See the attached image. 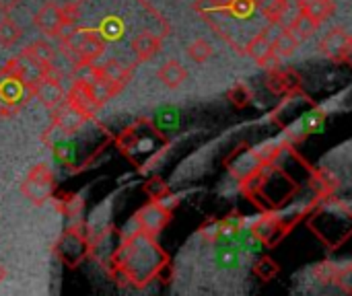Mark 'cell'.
I'll return each instance as SVG.
<instances>
[{
    "mask_svg": "<svg viewBox=\"0 0 352 296\" xmlns=\"http://www.w3.org/2000/svg\"><path fill=\"white\" fill-rule=\"evenodd\" d=\"M299 43L301 41L293 35V31L287 25H280V31H278L276 39L272 41V47H274V52L278 54L280 60H287V58H293L295 56Z\"/></svg>",
    "mask_w": 352,
    "mask_h": 296,
    "instance_id": "obj_16",
    "label": "cell"
},
{
    "mask_svg": "<svg viewBox=\"0 0 352 296\" xmlns=\"http://www.w3.org/2000/svg\"><path fill=\"white\" fill-rule=\"evenodd\" d=\"M266 89L274 95H289L295 91H301V78L293 70H270L266 76Z\"/></svg>",
    "mask_w": 352,
    "mask_h": 296,
    "instance_id": "obj_11",
    "label": "cell"
},
{
    "mask_svg": "<svg viewBox=\"0 0 352 296\" xmlns=\"http://www.w3.org/2000/svg\"><path fill=\"white\" fill-rule=\"evenodd\" d=\"M320 52L336 64H346L352 54V35L344 27L330 29L320 41Z\"/></svg>",
    "mask_w": 352,
    "mask_h": 296,
    "instance_id": "obj_8",
    "label": "cell"
},
{
    "mask_svg": "<svg viewBox=\"0 0 352 296\" xmlns=\"http://www.w3.org/2000/svg\"><path fill=\"white\" fill-rule=\"evenodd\" d=\"M278 272H280L278 264H276L272 258H268V255H264V258L254 266V276H256V278H260L262 282H270V280H274V278L278 276Z\"/></svg>",
    "mask_w": 352,
    "mask_h": 296,
    "instance_id": "obj_22",
    "label": "cell"
},
{
    "mask_svg": "<svg viewBox=\"0 0 352 296\" xmlns=\"http://www.w3.org/2000/svg\"><path fill=\"white\" fill-rule=\"evenodd\" d=\"M173 218V210L171 206L163 200H151V204H146L144 208H140L134 214V223L138 225L142 235L148 237H157Z\"/></svg>",
    "mask_w": 352,
    "mask_h": 296,
    "instance_id": "obj_4",
    "label": "cell"
},
{
    "mask_svg": "<svg viewBox=\"0 0 352 296\" xmlns=\"http://www.w3.org/2000/svg\"><path fill=\"white\" fill-rule=\"evenodd\" d=\"M21 35H23V31L14 19H10V16L0 19V45L2 47H12L21 39Z\"/></svg>",
    "mask_w": 352,
    "mask_h": 296,
    "instance_id": "obj_19",
    "label": "cell"
},
{
    "mask_svg": "<svg viewBox=\"0 0 352 296\" xmlns=\"http://www.w3.org/2000/svg\"><path fill=\"white\" fill-rule=\"evenodd\" d=\"M299 10L309 14L316 23H324L336 10L334 0H299Z\"/></svg>",
    "mask_w": 352,
    "mask_h": 296,
    "instance_id": "obj_15",
    "label": "cell"
},
{
    "mask_svg": "<svg viewBox=\"0 0 352 296\" xmlns=\"http://www.w3.org/2000/svg\"><path fill=\"white\" fill-rule=\"evenodd\" d=\"M58 258L68 266L76 268L85 258H89V247H87V235L82 233L80 225H72L58 241L56 245Z\"/></svg>",
    "mask_w": 352,
    "mask_h": 296,
    "instance_id": "obj_6",
    "label": "cell"
},
{
    "mask_svg": "<svg viewBox=\"0 0 352 296\" xmlns=\"http://www.w3.org/2000/svg\"><path fill=\"white\" fill-rule=\"evenodd\" d=\"M35 25L45 37H60L64 31V21H62V10L60 4L54 0H47L37 12H35Z\"/></svg>",
    "mask_w": 352,
    "mask_h": 296,
    "instance_id": "obj_10",
    "label": "cell"
},
{
    "mask_svg": "<svg viewBox=\"0 0 352 296\" xmlns=\"http://www.w3.org/2000/svg\"><path fill=\"white\" fill-rule=\"evenodd\" d=\"M291 31H293V35L299 39V41H307V39H311L314 35H316V31H318V27H320V23H316L309 14H305V12H297L291 21H289V25H287Z\"/></svg>",
    "mask_w": 352,
    "mask_h": 296,
    "instance_id": "obj_17",
    "label": "cell"
},
{
    "mask_svg": "<svg viewBox=\"0 0 352 296\" xmlns=\"http://www.w3.org/2000/svg\"><path fill=\"white\" fill-rule=\"evenodd\" d=\"M60 10H62V21H64L66 27H72V25L80 19V4H78V2L60 4Z\"/></svg>",
    "mask_w": 352,
    "mask_h": 296,
    "instance_id": "obj_25",
    "label": "cell"
},
{
    "mask_svg": "<svg viewBox=\"0 0 352 296\" xmlns=\"http://www.w3.org/2000/svg\"><path fill=\"white\" fill-rule=\"evenodd\" d=\"M270 29V27H268ZM268 29H262L258 35H254L250 41H248V45L241 49V54H248L260 68H264L266 72H270V70H276V68H280V58H278V54L274 52V47H272V39L268 37Z\"/></svg>",
    "mask_w": 352,
    "mask_h": 296,
    "instance_id": "obj_7",
    "label": "cell"
},
{
    "mask_svg": "<svg viewBox=\"0 0 352 296\" xmlns=\"http://www.w3.org/2000/svg\"><path fill=\"white\" fill-rule=\"evenodd\" d=\"M130 47L134 52L136 62H144L161 52V37L155 35L153 31H140L132 37Z\"/></svg>",
    "mask_w": 352,
    "mask_h": 296,
    "instance_id": "obj_12",
    "label": "cell"
},
{
    "mask_svg": "<svg viewBox=\"0 0 352 296\" xmlns=\"http://www.w3.org/2000/svg\"><path fill=\"white\" fill-rule=\"evenodd\" d=\"M130 78H132V66H126L118 60H107L101 66L91 64V80L97 91L99 89L103 91L105 97L118 95L128 84Z\"/></svg>",
    "mask_w": 352,
    "mask_h": 296,
    "instance_id": "obj_2",
    "label": "cell"
},
{
    "mask_svg": "<svg viewBox=\"0 0 352 296\" xmlns=\"http://www.w3.org/2000/svg\"><path fill=\"white\" fill-rule=\"evenodd\" d=\"M157 78L167 87V89H179L186 78H188V70L184 68L182 62L177 60H167L159 66L157 70Z\"/></svg>",
    "mask_w": 352,
    "mask_h": 296,
    "instance_id": "obj_13",
    "label": "cell"
},
{
    "mask_svg": "<svg viewBox=\"0 0 352 296\" xmlns=\"http://www.w3.org/2000/svg\"><path fill=\"white\" fill-rule=\"evenodd\" d=\"M23 56L29 58L39 70L56 62V49H54L47 41H43V39H37V41L29 43V45L23 49Z\"/></svg>",
    "mask_w": 352,
    "mask_h": 296,
    "instance_id": "obj_14",
    "label": "cell"
},
{
    "mask_svg": "<svg viewBox=\"0 0 352 296\" xmlns=\"http://www.w3.org/2000/svg\"><path fill=\"white\" fill-rule=\"evenodd\" d=\"M227 99L231 101V105H233L235 109H245L248 105H252L254 93H252V89H250L245 82H237V84L227 93Z\"/></svg>",
    "mask_w": 352,
    "mask_h": 296,
    "instance_id": "obj_21",
    "label": "cell"
},
{
    "mask_svg": "<svg viewBox=\"0 0 352 296\" xmlns=\"http://www.w3.org/2000/svg\"><path fill=\"white\" fill-rule=\"evenodd\" d=\"M19 111H21V109L12 107V105L4 103V101L0 99V117H12V115H16Z\"/></svg>",
    "mask_w": 352,
    "mask_h": 296,
    "instance_id": "obj_26",
    "label": "cell"
},
{
    "mask_svg": "<svg viewBox=\"0 0 352 296\" xmlns=\"http://www.w3.org/2000/svg\"><path fill=\"white\" fill-rule=\"evenodd\" d=\"M21 194H23L29 202H33L35 206H41V204H45L47 200H52L54 194H56V181H54L52 169H50L45 163L35 165V167L27 173V177L23 179V183H21Z\"/></svg>",
    "mask_w": 352,
    "mask_h": 296,
    "instance_id": "obj_3",
    "label": "cell"
},
{
    "mask_svg": "<svg viewBox=\"0 0 352 296\" xmlns=\"http://www.w3.org/2000/svg\"><path fill=\"white\" fill-rule=\"evenodd\" d=\"M338 268L336 264H318L314 268V276L322 282V284H336V278H338Z\"/></svg>",
    "mask_w": 352,
    "mask_h": 296,
    "instance_id": "obj_24",
    "label": "cell"
},
{
    "mask_svg": "<svg viewBox=\"0 0 352 296\" xmlns=\"http://www.w3.org/2000/svg\"><path fill=\"white\" fill-rule=\"evenodd\" d=\"M188 56L194 60V62H198V64H204V62H208L210 58H212V54H214V49H212V43L208 41V39H204V37H198V39H194L190 45H188Z\"/></svg>",
    "mask_w": 352,
    "mask_h": 296,
    "instance_id": "obj_20",
    "label": "cell"
},
{
    "mask_svg": "<svg viewBox=\"0 0 352 296\" xmlns=\"http://www.w3.org/2000/svg\"><path fill=\"white\" fill-rule=\"evenodd\" d=\"M311 185L316 187L320 198H328L340 187V177L336 173H332L330 169H320V171L314 173Z\"/></svg>",
    "mask_w": 352,
    "mask_h": 296,
    "instance_id": "obj_18",
    "label": "cell"
},
{
    "mask_svg": "<svg viewBox=\"0 0 352 296\" xmlns=\"http://www.w3.org/2000/svg\"><path fill=\"white\" fill-rule=\"evenodd\" d=\"M254 2H256V0H254Z\"/></svg>",
    "mask_w": 352,
    "mask_h": 296,
    "instance_id": "obj_29",
    "label": "cell"
},
{
    "mask_svg": "<svg viewBox=\"0 0 352 296\" xmlns=\"http://www.w3.org/2000/svg\"><path fill=\"white\" fill-rule=\"evenodd\" d=\"M144 194L151 200H163L169 196V185L161 179V177H153L144 183Z\"/></svg>",
    "mask_w": 352,
    "mask_h": 296,
    "instance_id": "obj_23",
    "label": "cell"
},
{
    "mask_svg": "<svg viewBox=\"0 0 352 296\" xmlns=\"http://www.w3.org/2000/svg\"><path fill=\"white\" fill-rule=\"evenodd\" d=\"M19 2H21V0H0V10H2V12H10L12 8L19 6Z\"/></svg>",
    "mask_w": 352,
    "mask_h": 296,
    "instance_id": "obj_27",
    "label": "cell"
},
{
    "mask_svg": "<svg viewBox=\"0 0 352 296\" xmlns=\"http://www.w3.org/2000/svg\"><path fill=\"white\" fill-rule=\"evenodd\" d=\"M70 107H74L76 111H80L87 119L95 117V113L99 111L101 107V97L93 84V80L89 78H76L72 84H70V91L64 99Z\"/></svg>",
    "mask_w": 352,
    "mask_h": 296,
    "instance_id": "obj_5",
    "label": "cell"
},
{
    "mask_svg": "<svg viewBox=\"0 0 352 296\" xmlns=\"http://www.w3.org/2000/svg\"><path fill=\"white\" fill-rule=\"evenodd\" d=\"M256 8L268 21V25H287L299 12V0H256Z\"/></svg>",
    "mask_w": 352,
    "mask_h": 296,
    "instance_id": "obj_9",
    "label": "cell"
},
{
    "mask_svg": "<svg viewBox=\"0 0 352 296\" xmlns=\"http://www.w3.org/2000/svg\"><path fill=\"white\" fill-rule=\"evenodd\" d=\"M60 49L72 64V70L91 66L105 52V37L95 29H72L60 35Z\"/></svg>",
    "mask_w": 352,
    "mask_h": 296,
    "instance_id": "obj_1",
    "label": "cell"
},
{
    "mask_svg": "<svg viewBox=\"0 0 352 296\" xmlns=\"http://www.w3.org/2000/svg\"><path fill=\"white\" fill-rule=\"evenodd\" d=\"M4 278H6V270L0 266V284H2V280H4Z\"/></svg>",
    "mask_w": 352,
    "mask_h": 296,
    "instance_id": "obj_28",
    "label": "cell"
}]
</instances>
